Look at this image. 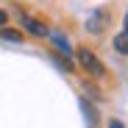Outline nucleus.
Returning <instances> with one entry per match:
<instances>
[{"label":"nucleus","mask_w":128,"mask_h":128,"mask_svg":"<svg viewBox=\"0 0 128 128\" xmlns=\"http://www.w3.org/2000/svg\"><path fill=\"white\" fill-rule=\"evenodd\" d=\"M81 112H84V117H86V125H89V128H95V125H98V114H95V106H92L86 98H81Z\"/></svg>","instance_id":"nucleus-4"},{"label":"nucleus","mask_w":128,"mask_h":128,"mask_svg":"<svg viewBox=\"0 0 128 128\" xmlns=\"http://www.w3.org/2000/svg\"><path fill=\"white\" fill-rule=\"evenodd\" d=\"M53 42H56V48H58L64 56H70V53H72V50H70V45H67V42H64L61 36H53Z\"/></svg>","instance_id":"nucleus-7"},{"label":"nucleus","mask_w":128,"mask_h":128,"mask_svg":"<svg viewBox=\"0 0 128 128\" xmlns=\"http://www.w3.org/2000/svg\"><path fill=\"white\" fill-rule=\"evenodd\" d=\"M109 128H125V125H122L120 120H112V122H109Z\"/></svg>","instance_id":"nucleus-9"},{"label":"nucleus","mask_w":128,"mask_h":128,"mask_svg":"<svg viewBox=\"0 0 128 128\" xmlns=\"http://www.w3.org/2000/svg\"><path fill=\"white\" fill-rule=\"evenodd\" d=\"M114 50L122 53V56H128V31H120L114 36Z\"/></svg>","instance_id":"nucleus-5"},{"label":"nucleus","mask_w":128,"mask_h":128,"mask_svg":"<svg viewBox=\"0 0 128 128\" xmlns=\"http://www.w3.org/2000/svg\"><path fill=\"white\" fill-rule=\"evenodd\" d=\"M106 28V11H95L89 20H86V31L89 34H100Z\"/></svg>","instance_id":"nucleus-2"},{"label":"nucleus","mask_w":128,"mask_h":128,"mask_svg":"<svg viewBox=\"0 0 128 128\" xmlns=\"http://www.w3.org/2000/svg\"><path fill=\"white\" fill-rule=\"evenodd\" d=\"M6 22H8V14H6V11H3V8H0V28H3V25H6Z\"/></svg>","instance_id":"nucleus-8"},{"label":"nucleus","mask_w":128,"mask_h":128,"mask_svg":"<svg viewBox=\"0 0 128 128\" xmlns=\"http://www.w3.org/2000/svg\"><path fill=\"white\" fill-rule=\"evenodd\" d=\"M78 64H81L89 75H95V78L103 75V64H100V58H98L95 53H89V50H78Z\"/></svg>","instance_id":"nucleus-1"},{"label":"nucleus","mask_w":128,"mask_h":128,"mask_svg":"<svg viewBox=\"0 0 128 128\" xmlns=\"http://www.w3.org/2000/svg\"><path fill=\"white\" fill-rule=\"evenodd\" d=\"M22 28H25V31H31L34 36H48V28L42 25V22H36L34 17H25V14H22Z\"/></svg>","instance_id":"nucleus-3"},{"label":"nucleus","mask_w":128,"mask_h":128,"mask_svg":"<svg viewBox=\"0 0 128 128\" xmlns=\"http://www.w3.org/2000/svg\"><path fill=\"white\" fill-rule=\"evenodd\" d=\"M0 39L3 42H22V34L14 28H0Z\"/></svg>","instance_id":"nucleus-6"},{"label":"nucleus","mask_w":128,"mask_h":128,"mask_svg":"<svg viewBox=\"0 0 128 128\" xmlns=\"http://www.w3.org/2000/svg\"><path fill=\"white\" fill-rule=\"evenodd\" d=\"M122 25H125V28H122V31H128V11H125V22H122Z\"/></svg>","instance_id":"nucleus-10"}]
</instances>
